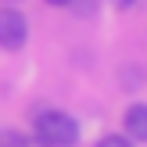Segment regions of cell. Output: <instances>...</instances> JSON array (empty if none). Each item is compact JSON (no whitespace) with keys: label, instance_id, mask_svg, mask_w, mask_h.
<instances>
[{"label":"cell","instance_id":"52a82bcc","mask_svg":"<svg viewBox=\"0 0 147 147\" xmlns=\"http://www.w3.org/2000/svg\"><path fill=\"white\" fill-rule=\"evenodd\" d=\"M47 4H54V7H65V4H72V0H47Z\"/></svg>","mask_w":147,"mask_h":147},{"label":"cell","instance_id":"7a4b0ae2","mask_svg":"<svg viewBox=\"0 0 147 147\" xmlns=\"http://www.w3.org/2000/svg\"><path fill=\"white\" fill-rule=\"evenodd\" d=\"M29 36V22L14 7H0V47L4 50H22Z\"/></svg>","mask_w":147,"mask_h":147},{"label":"cell","instance_id":"3957f363","mask_svg":"<svg viewBox=\"0 0 147 147\" xmlns=\"http://www.w3.org/2000/svg\"><path fill=\"white\" fill-rule=\"evenodd\" d=\"M122 122H126V129H129L133 140H147V104H133Z\"/></svg>","mask_w":147,"mask_h":147},{"label":"cell","instance_id":"5b68a950","mask_svg":"<svg viewBox=\"0 0 147 147\" xmlns=\"http://www.w3.org/2000/svg\"><path fill=\"white\" fill-rule=\"evenodd\" d=\"M97 147H133V144H129L126 136H100Z\"/></svg>","mask_w":147,"mask_h":147},{"label":"cell","instance_id":"8992f818","mask_svg":"<svg viewBox=\"0 0 147 147\" xmlns=\"http://www.w3.org/2000/svg\"><path fill=\"white\" fill-rule=\"evenodd\" d=\"M136 0H115V7H133Z\"/></svg>","mask_w":147,"mask_h":147},{"label":"cell","instance_id":"277c9868","mask_svg":"<svg viewBox=\"0 0 147 147\" xmlns=\"http://www.w3.org/2000/svg\"><path fill=\"white\" fill-rule=\"evenodd\" d=\"M7 147H47V144L36 140V136H14V133H7Z\"/></svg>","mask_w":147,"mask_h":147},{"label":"cell","instance_id":"ba28073f","mask_svg":"<svg viewBox=\"0 0 147 147\" xmlns=\"http://www.w3.org/2000/svg\"><path fill=\"white\" fill-rule=\"evenodd\" d=\"M0 147H7V133H0Z\"/></svg>","mask_w":147,"mask_h":147},{"label":"cell","instance_id":"6da1fadb","mask_svg":"<svg viewBox=\"0 0 147 147\" xmlns=\"http://www.w3.org/2000/svg\"><path fill=\"white\" fill-rule=\"evenodd\" d=\"M36 140H43L47 147H72L79 140V126L65 111H40L36 115Z\"/></svg>","mask_w":147,"mask_h":147}]
</instances>
